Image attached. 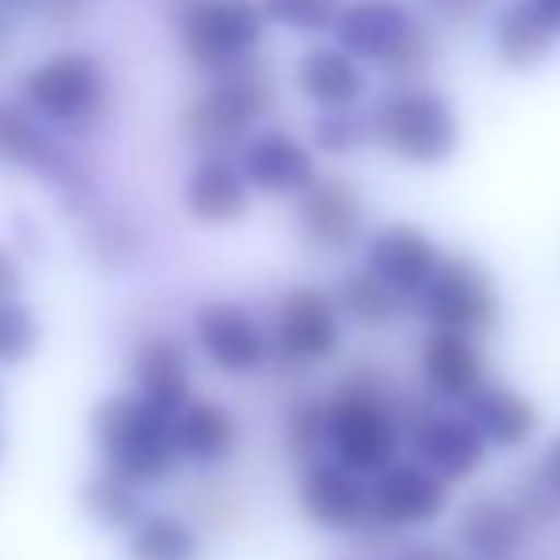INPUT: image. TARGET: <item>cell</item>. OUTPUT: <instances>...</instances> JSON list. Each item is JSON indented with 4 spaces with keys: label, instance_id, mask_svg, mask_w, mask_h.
Wrapping results in <instances>:
<instances>
[{
    "label": "cell",
    "instance_id": "cell-1",
    "mask_svg": "<svg viewBox=\"0 0 560 560\" xmlns=\"http://www.w3.org/2000/svg\"><path fill=\"white\" fill-rule=\"evenodd\" d=\"M328 431L325 446L328 457L347 465L359 477L374 480L393 462H400V443H405V423L393 408L389 393L377 385V377L351 374L336 385V393L325 400Z\"/></svg>",
    "mask_w": 560,
    "mask_h": 560
},
{
    "label": "cell",
    "instance_id": "cell-2",
    "mask_svg": "<svg viewBox=\"0 0 560 560\" xmlns=\"http://www.w3.org/2000/svg\"><path fill=\"white\" fill-rule=\"evenodd\" d=\"M92 443L107 472L138 488L172 477L179 462L176 420L145 405L138 393L100 400L92 412Z\"/></svg>",
    "mask_w": 560,
    "mask_h": 560
},
{
    "label": "cell",
    "instance_id": "cell-3",
    "mask_svg": "<svg viewBox=\"0 0 560 560\" xmlns=\"http://www.w3.org/2000/svg\"><path fill=\"white\" fill-rule=\"evenodd\" d=\"M370 133L389 149L397 161L435 168L450 161L462 141V122H457L454 104L435 89H416L400 84L389 89L370 112Z\"/></svg>",
    "mask_w": 560,
    "mask_h": 560
},
{
    "label": "cell",
    "instance_id": "cell-4",
    "mask_svg": "<svg viewBox=\"0 0 560 560\" xmlns=\"http://www.w3.org/2000/svg\"><path fill=\"white\" fill-rule=\"evenodd\" d=\"M172 23L195 66L229 73L259 46L267 15L259 0H179Z\"/></svg>",
    "mask_w": 560,
    "mask_h": 560
},
{
    "label": "cell",
    "instance_id": "cell-5",
    "mask_svg": "<svg viewBox=\"0 0 560 560\" xmlns=\"http://www.w3.org/2000/svg\"><path fill=\"white\" fill-rule=\"evenodd\" d=\"M275 89L271 77L259 66H236L222 73L214 89H207L191 107L184 112V133L191 145L207 149V156H225L229 145L244 141L264 112H271Z\"/></svg>",
    "mask_w": 560,
    "mask_h": 560
},
{
    "label": "cell",
    "instance_id": "cell-6",
    "mask_svg": "<svg viewBox=\"0 0 560 560\" xmlns=\"http://www.w3.org/2000/svg\"><path fill=\"white\" fill-rule=\"evenodd\" d=\"M420 313L435 332H457L477 339L500 320V290L485 264L472 256H443L439 271L416 298Z\"/></svg>",
    "mask_w": 560,
    "mask_h": 560
},
{
    "label": "cell",
    "instance_id": "cell-7",
    "mask_svg": "<svg viewBox=\"0 0 560 560\" xmlns=\"http://www.w3.org/2000/svg\"><path fill=\"white\" fill-rule=\"evenodd\" d=\"M332 31L339 50L354 61H374L400 73L428 58V43L400 0H347Z\"/></svg>",
    "mask_w": 560,
    "mask_h": 560
},
{
    "label": "cell",
    "instance_id": "cell-8",
    "mask_svg": "<svg viewBox=\"0 0 560 560\" xmlns=\"http://www.w3.org/2000/svg\"><path fill=\"white\" fill-rule=\"evenodd\" d=\"M343 343V313L336 305V294H325L320 287H294L282 294L275 310L271 347L294 366H317L328 362Z\"/></svg>",
    "mask_w": 560,
    "mask_h": 560
},
{
    "label": "cell",
    "instance_id": "cell-9",
    "mask_svg": "<svg viewBox=\"0 0 560 560\" xmlns=\"http://www.w3.org/2000/svg\"><path fill=\"white\" fill-rule=\"evenodd\" d=\"M446 508L450 485L416 457H400L370 480V515L385 530H420L435 523Z\"/></svg>",
    "mask_w": 560,
    "mask_h": 560
},
{
    "label": "cell",
    "instance_id": "cell-10",
    "mask_svg": "<svg viewBox=\"0 0 560 560\" xmlns=\"http://www.w3.org/2000/svg\"><path fill=\"white\" fill-rule=\"evenodd\" d=\"M31 107L54 122H81L104 104V69L81 50H66L35 66L23 81Z\"/></svg>",
    "mask_w": 560,
    "mask_h": 560
},
{
    "label": "cell",
    "instance_id": "cell-11",
    "mask_svg": "<svg viewBox=\"0 0 560 560\" xmlns=\"http://www.w3.org/2000/svg\"><path fill=\"white\" fill-rule=\"evenodd\" d=\"M298 503H302L310 523L332 534H354L374 523V515H370V480L351 472L328 454L302 465Z\"/></svg>",
    "mask_w": 560,
    "mask_h": 560
},
{
    "label": "cell",
    "instance_id": "cell-12",
    "mask_svg": "<svg viewBox=\"0 0 560 560\" xmlns=\"http://www.w3.org/2000/svg\"><path fill=\"white\" fill-rule=\"evenodd\" d=\"M195 343L207 354L210 366L229 377H248L271 354V339L259 328L244 305L236 302H207L195 313Z\"/></svg>",
    "mask_w": 560,
    "mask_h": 560
},
{
    "label": "cell",
    "instance_id": "cell-13",
    "mask_svg": "<svg viewBox=\"0 0 560 560\" xmlns=\"http://www.w3.org/2000/svg\"><path fill=\"white\" fill-rule=\"evenodd\" d=\"M439 264H443L439 244L420 225L408 222L382 225L366 241V252H362V267L374 279H382L393 294L405 298V302H416L423 294L431 275L439 271Z\"/></svg>",
    "mask_w": 560,
    "mask_h": 560
},
{
    "label": "cell",
    "instance_id": "cell-14",
    "mask_svg": "<svg viewBox=\"0 0 560 560\" xmlns=\"http://www.w3.org/2000/svg\"><path fill=\"white\" fill-rule=\"evenodd\" d=\"M405 439L412 446L416 462L428 465L446 485L469 480L492 450L462 412H416L408 420Z\"/></svg>",
    "mask_w": 560,
    "mask_h": 560
},
{
    "label": "cell",
    "instance_id": "cell-15",
    "mask_svg": "<svg viewBox=\"0 0 560 560\" xmlns=\"http://www.w3.org/2000/svg\"><path fill=\"white\" fill-rule=\"evenodd\" d=\"M130 382L145 405L176 420L191 405V354L176 336H145L130 354Z\"/></svg>",
    "mask_w": 560,
    "mask_h": 560
},
{
    "label": "cell",
    "instance_id": "cell-16",
    "mask_svg": "<svg viewBox=\"0 0 560 560\" xmlns=\"http://www.w3.org/2000/svg\"><path fill=\"white\" fill-rule=\"evenodd\" d=\"M298 225L305 241L320 252H343L362 236L366 207L362 195L347 179H317L305 195H298Z\"/></svg>",
    "mask_w": 560,
    "mask_h": 560
},
{
    "label": "cell",
    "instance_id": "cell-17",
    "mask_svg": "<svg viewBox=\"0 0 560 560\" xmlns=\"http://www.w3.org/2000/svg\"><path fill=\"white\" fill-rule=\"evenodd\" d=\"M241 172L267 195H305L320 179L313 153L287 130H264L244 141Z\"/></svg>",
    "mask_w": 560,
    "mask_h": 560
},
{
    "label": "cell",
    "instance_id": "cell-18",
    "mask_svg": "<svg viewBox=\"0 0 560 560\" xmlns=\"http://www.w3.org/2000/svg\"><path fill=\"white\" fill-rule=\"evenodd\" d=\"M530 515L508 495L480 492L457 515V541L472 560H511L526 546Z\"/></svg>",
    "mask_w": 560,
    "mask_h": 560
},
{
    "label": "cell",
    "instance_id": "cell-19",
    "mask_svg": "<svg viewBox=\"0 0 560 560\" xmlns=\"http://www.w3.org/2000/svg\"><path fill=\"white\" fill-rule=\"evenodd\" d=\"M462 416L485 435L495 450H518L538 435V405L526 393L511 389L503 382H485L469 400L462 405Z\"/></svg>",
    "mask_w": 560,
    "mask_h": 560
},
{
    "label": "cell",
    "instance_id": "cell-20",
    "mask_svg": "<svg viewBox=\"0 0 560 560\" xmlns=\"http://www.w3.org/2000/svg\"><path fill=\"white\" fill-rule=\"evenodd\" d=\"M420 374L435 397L454 400V405H465L488 382V366L477 339L457 332H435V328H431L420 347Z\"/></svg>",
    "mask_w": 560,
    "mask_h": 560
},
{
    "label": "cell",
    "instance_id": "cell-21",
    "mask_svg": "<svg viewBox=\"0 0 560 560\" xmlns=\"http://www.w3.org/2000/svg\"><path fill=\"white\" fill-rule=\"evenodd\" d=\"M248 179L229 156H202L184 184V202L202 225H233L248 214Z\"/></svg>",
    "mask_w": 560,
    "mask_h": 560
},
{
    "label": "cell",
    "instance_id": "cell-22",
    "mask_svg": "<svg viewBox=\"0 0 560 560\" xmlns=\"http://www.w3.org/2000/svg\"><path fill=\"white\" fill-rule=\"evenodd\" d=\"M298 89L320 112H351L366 92V73L339 46H313L298 61Z\"/></svg>",
    "mask_w": 560,
    "mask_h": 560
},
{
    "label": "cell",
    "instance_id": "cell-23",
    "mask_svg": "<svg viewBox=\"0 0 560 560\" xmlns=\"http://www.w3.org/2000/svg\"><path fill=\"white\" fill-rule=\"evenodd\" d=\"M176 443L179 457H187V462L222 465L241 443V423L218 400H191L176 416Z\"/></svg>",
    "mask_w": 560,
    "mask_h": 560
},
{
    "label": "cell",
    "instance_id": "cell-24",
    "mask_svg": "<svg viewBox=\"0 0 560 560\" xmlns=\"http://www.w3.org/2000/svg\"><path fill=\"white\" fill-rule=\"evenodd\" d=\"M553 43L557 35L541 23V15L526 0H511L508 8H500V15L492 23L495 61L503 69H515V73L541 66L549 58V50H553Z\"/></svg>",
    "mask_w": 560,
    "mask_h": 560
},
{
    "label": "cell",
    "instance_id": "cell-25",
    "mask_svg": "<svg viewBox=\"0 0 560 560\" xmlns=\"http://www.w3.org/2000/svg\"><path fill=\"white\" fill-rule=\"evenodd\" d=\"M202 538L187 518L153 511L126 534V560H199Z\"/></svg>",
    "mask_w": 560,
    "mask_h": 560
},
{
    "label": "cell",
    "instance_id": "cell-26",
    "mask_svg": "<svg viewBox=\"0 0 560 560\" xmlns=\"http://www.w3.org/2000/svg\"><path fill=\"white\" fill-rule=\"evenodd\" d=\"M81 508H84V515H89L96 526H104V530H126V534H130L133 526L145 518L138 485H130V480L115 477V472H107V469L92 472V477L84 480Z\"/></svg>",
    "mask_w": 560,
    "mask_h": 560
},
{
    "label": "cell",
    "instance_id": "cell-27",
    "mask_svg": "<svg viewBox=\"0 0 560 560\" xmlns=\"http://www.w3.org/2000/svg\"><path fill=\"white\" fill-rule=\"evenodd\" d=\"M336 305L347 320L362 328H385L405 313V298L393 294L382 279L359 267V271H347L336 287Z\"/></svg>",
    "mask_w": 560,
    "mask_h": 560
},
{
    "label": "cell",
    "instance_id": "cell-28",
    "mask_svg": "<svg viewBox=\"0 0 560 560\" xmlns=\"http://www.w3.org/2000/svg\"><path fill=\"white\" fill-rule=\"evenodd\" d=\"M0 164H27V168H43L54 176H61L66 168L50 138L12 104H0Z\"/></svg>",
    "mask_w": 560,
    "mask_h": 560
},
{
    "label": "cell",
    "instance_id": "cell-29",
    "mask_svg": "<svg viewBox=\"0 0 560 560\" xmlns=\"http://www.w3.org/2000/svg\"><path fill=\"white\" fill-rule=\"evenodd\" d=\"M43 343V325L23 302H0V366H20Z\"/></svg>",
    "mask_w": 560,
    "mask_h": 560
},
{
    "label": "cell",
    "instance_id": "cell-30",
    "mask_svg": "<svg viewBox=\"0 0 560 560\" xmlns=\"http://www.w3.org/2000/svg\"><path fill=\"white\" fill-rule=\"evenodd\" d=\"M325 431H328V408L325 400H313V397H302L290 405L287 412V439H290V450L305 462L320 457L325 446Z\"/></svg>",
    "mask_w": 560,
    "mask_h": 560
},
{
    "label": "cell",
    "instance_id": "cell-31",
    "mask_svg": "<svg viewBox=\"0 0 560 560\" xmlns=\"http://www.w3.org/2000/svg\"><path fill=\"white\" fill-rule=\"evenodd\" d=\"M347 0H259L264 15L271 23H282L290 31H325L336 27Z\"/></svg>",
    "mask_w": 560,
    "mask_h": 560
},
{
    "label": "cell",
    "instance_id": "cell-32",
    "mask_svg": "<svg viewBox=\"0 0 560 560\" xmlns=\"http://www.w3.org/2000/svg\"><path fill=\"white\" fill-rule=\"evenodd\" d=\"M366 138V126L359 122L351 112H325L313 126V141H317L325 153H351Z\"/></svg>",
    "mask_w": 560,
    "mask_h": 560
},
{
    "label": "cell",
    "instance_id": "cell-33",
    "mask_svg": "<svg viewBox=\"0 0 560 560\" xmlns=\"http://www.w3.org/2000/svg\"><path fill=\"white\" fill-rule=\"evenodd\" d=\"M23 287V271L8 248H0V302H12Z\"/></svg>",
    "mask_w": 560,
    "mask_h": 560
},
{
    "label": "cell",
    "instance_id": "cell-34",
    "mask_svg": "<svg viewBox=\"0 0 560 560\" xmlns=\"http://www.w3.org/2000/svg\"><path fill=\"white\" fill-rule=\"evenodd\" d=\"M428 4L435 8L439 15H446V20L462 23V20H472V15L488 4V0H428Z\"/></svg>",
    "mask_w": 560,
    "mask_h": 560
},
{
    "label": "cell",
    "instance_id": "cell-35",
    "mask_svg": "<svg viewBox=\"0 0 560 560\" xmlns=\"http://www.w3.org/2000/svg\"><path fill=\"white\" fill-rule=\"evenodd\" d=\"M538 472H541V485H546L553 495H560V435L553 439V443L546 446V454H541Z\"/></svg>",
    "mask_w": 560,
    "mask_h": 560
},
{
    "label": "cell",
    "instance_id": "cell-36",
    "mask_svg": "<svg viewBox=\"0 0 560 560\" xmlns=\"http://www.w3.org/2000/svg\"><path fill=\"white\" fill-rule=\"evenodd\" d=\"M393 560H457V557L443 546H408V549H400Z\"/></svg>",
    "mask_w": 560,
    "mask_h": 560
},
{
    "label": "cell",
    "instance_id": "cell-37",
    "mask_svg": "<svg viewBox=\"0 0 560 560\" xmlns=\"http://www.w3.org/2000/svg\"><path fill=\"white\" fill-rule=\"evenodd\" d=\"M526 4H530L534 12L541 15V23L560 38V0H526Z\"/></svg>",
    "mask_w": 560,
    "mask_h": 560
},
{
    "label": "cell",
    "instance_id": "cell-38",
    "mask_svg": "<svg viewBox=\"0 0 560 560\" xmlns=\"http://www.w3.org/2000/svg\"><path fill=\"white\" fill-rule=\"evenodd\" d=\"M31 4H46V0H0V8L15 12V8H31Z\"/></svg>",
    "mask_w": 560,
    "mask_h": 560
},
{
    "label": "cell",
    "instance_id": "cell-39",
    "mask_svg": "<svg viewBox=\"0 0 560 560\" xmlns=\"http://www.w3.org/2000/svg\"><path fill=\"white\" fill-rule=\"evenodd\" d=\"M4 35H8V23H4V15H0V46H4Z\"/></svg>",
    "mask_w": 560,
    "mask_h": 560
}]
</instances>
